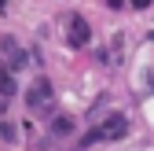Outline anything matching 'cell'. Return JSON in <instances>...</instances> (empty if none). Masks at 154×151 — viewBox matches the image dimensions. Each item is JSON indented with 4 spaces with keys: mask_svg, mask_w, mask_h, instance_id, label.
<instances>
[{
    "mask_svg": "<svg viewBox=\"0 0 154 151\" xmlns=\"http://www.w3.org/2000/svg\"><path fill=\"white\" fill-rule=\"evenodd\" d=\"M44 100L51 103V85H48V81L41 78V81L33 85V92H29V103H33V107H44Z\"/></svg>",
    "mask_w": 154,
    "mask_h": 151,
    "instance_id": "2",
    "label": "cell"
},
{
    "mask_svg": "<svg viewBox=\"0 0 154 151\" xmlns=\"http://www.w3.org/2000/svg\"><path fill=\"white\" fill-rule=\"evenodd\" d=\"M70 44H88V22L85 18H70Z\"/></svg>",
    "mask_w": 154,
    "mask_h": 151,
    "instance_id": "1",
    "label": "cell"
},
{
    "mask_svg": "<svg viewBox=\"0 0 154 151\" xmlns=\"http://www.w3.org/2000/svg\"><path fill=\"white\" fill-rule=\"evenodd\" d=\"M132 4H136V8H147V4H150V0H132Z\"/></svg>",
    "mask_w": 154,
    "mask_h": 151,
    "instance_id": "5",
    "label": "cell"
},
{
    "mask_svg": "<svg viewBox=\"0 0 154 151\" xmlns=\"http://www.w3.org/2000/svg\"><path fill=\"white\" fill-rule=\"evenodd\" d=\"M11 92H15V81L8 78V70L0 66V96H11Z\"/></svg>",
    "mask_w": 154,
    "mask_h": 151,
    "instance_id": "3",
    "label": "cell"
},
{
    "mask_svg": "<svg viewBox=\"0 0 154 151\" xmlns=\"http://www.w3.org/2000/svg\"><path fill=\"white\" fill-rule=\"evenodd\" d=\"M55 133H70V118H55Z\"/></svg>",
    "mask_w": 154,
    "mask_h": 151,
    "instance_id": "4",
    "label": "cell"
}]
</instances>
